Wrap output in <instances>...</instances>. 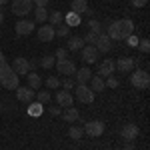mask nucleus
<instances>
[{
	"label": "nucleus",
	"mask_w": 150,
	"mask_h": 150,
	"mask_svg": "<svg viewBox=\"0 0 150 150\" xmlns=\"http://www.w3.org/2000/svg\"><path fill=\"white\" fill-rule=\"evenodd\" d=\"M130 34H134V22L130 18L114 20V22L108 24V28H106V36L110 40H126Z\"/></svg>",
	"instance_id": "obj_1"
},
{
	"label": "nucleus",
	"mask_w": 150,
	"mask_h": 150,
	"mask_svg": "<svg viewBox=\"0 0 150 150\" xmlns=\"http://www.w3.org/2000/svg\"><path fill=\"white\" fill-rule=\"evenodd\" d=\"M0 86H4L8 90H16L20 86V76L12 70L10 64H2L0 66Z\"/></svg>",
	"instance_id": "obj_2"
},
{
	"label": "nucleus",
	"mask_w": 150,
	"mask_h": 150,
	"mask_svg": "<svg viewBox=\"0 0 150 150\" xmlns=\"http://www.w3.org/2000/svg\"><path fill=\"white\" fill-rule=\"evenodd\" d=\"M130 84L134 86V88H138V90H146L150 86V76L146 70H132V74H130Z\"/></svg>",
	"instance_id": "obj_3"
},
{
	"label": "nucleus",
	"mask_w": 150,
	"mask_h": 150,
	"mask_svg": "<svg viewBox=\"0 0 150 150\" xmlns=\"http://www.w3.org/2000/svg\"><path fill=\"white\" fill-rule=\"evenodd\" d=\"M76 100L82 104H92L94 102V92L90 90L88 84H76V90H74Z\"/></svg>",
	"instance_id": "obj_4"
},
{
	"label": "nucleus",
	"mask_w": 150,
	"mask_h": 150,
	"mask_svg": "<svg viewBox=\"0 0 150 150\" xmlns=\"http://www.w3.org/2000/svg\"><path fill=\"white\" fill-rule=\"evenodd\" d=\"M34 10V4H32V0H12V12L16 14V16H26V14H30V12Z\"/></svg>",
	"instance_id": "obj_5"
},
{
	"label": "nucleus",
	"mask_w": 150,
	"mask_h": 150,
	"mask_svg": "<svg viewBox=\"0 0 150 150\" xmlns=\"http://www.w3.org/2000/svg\"><path fill=\"white\" fill-rule=\"evenodd\" d=\"M104 122L102 120H90V122H86L84 124V134H88V136H92V138H98V136H102L104 134Z\"/></svg>",
	"instance_id": "obj_6"
},
{
	"label": "nucleus",
	"mask_w": 150,
	"mask_h": 150,
	"mask_svg": "<svg viewBox=\"0 0 150 150\" xmlns=\"http://www.w3.org/2000/svg\"><path fill=\"white\" fill-rule=\"evenodd\" d=\"M54 66L58 68V72L62 74V76H74V72H76V64H74V60H56L54 62Z\"/></svg>",
	"instance_id": "obj_7"
},
{
	"label": "nucleus",
	"mask_w": 150,
	"mask_h": 150,
	"mask_svg": "<svg viewBox=\"0 0 150 150\" xmlns=\"http://www.w3.org/2000/svg\"><path fill=\"white\" fill-rule=\"evenodd\" d=\"M14 30H16V34L18 36H28V34H32L36 30V24L32 22V20H18L16 22V26H14Z\"/></svg>",
	"instance_id": "obj_8"
},
{
	"label": "nucleus",
	"mask_w": 150,
	"mask_h": 150,
	"mask_svg": "<svg viewBox=\"0 0 150 150\" xmlns=\"http://www.w3.org/2000/svg\"><path fill=\"white\" fill-rule=\"evenodd\" d=\"M12 70H14L18 76H26V74L30 72V60H26V58H22V56L14 58V62H12Z\"/></svg>",
	"instance_id": "obj_9"
},
{
	"label": "nucleus",
	"mask_w": 150,
	"mask_h": 150,
	"mask_svg": "<svg viewBox=\"0 0 150 150\" xmlns=\"http://www.w3.org/2000/svg\"><path fill=\"white\" fill-rule=\"evenodd\" d=\"M138 132H140V128H138V124H124L122 126V130H120V136L126 140V142H132V140H136L138 138Z\"/></svg>",
	"instance_id": "obj_10"
},
{
	"label": "nucleus",
	"mask_w": 150,
	"mask_h": 150,
	"mask_svg": "<svg viewBox=\"0 0 150 150\" xmlns=\"http://www.w3.org/2000/svg\"><path fill=\"white\" fill-rule=\"evenodd\" d=\"M116 64V70H120V72H132V70L136 68V58H130V56H126V58H118L114 62Z\"/></svg>",
	"instance_id": "obj_11"
},
{
	"label": "nucleus",
	"mask_w": 150,
	"mask_h": 150,
	"mask_svg": "<svg viewBox=\"0 0 150 150\" xmlns=\"http://www.w3.org/2000/svg\"><path fill=\"white\" fill-rule=\"evenodd\" d=\"M80 56H82V62H86V64H94L96 60H98V50L90 44H86V46L80 50Z\"/></svg>",
	"instance_id": "obj_12"
},
{
	"label": "nucleus",
	"mask_w": 150,
	"mask_h": 150,
	"mask_svg": "<svg viewBox=\"0 0 150 150\" xmlns=\"http://www.w3.org/2000/svg\"><path fill=\"white\" fill-rule=\"evenodd\" d=\"M36 34L38 38L42 40V42H50V40H54V26L52 24H42L40 28H36Z\"/></svg>",
	"instance_id": "obj_13"
},
{
	"label": "nucleus",
	"mask_w": 150,
	"mask_h": 150,
	"mask_svg": "<svg viewBox=\"0 0 150 150\" xmlns=\"http://www.w3.org/2000/svg\"><path fill=\"white\" fill-rule=\"evenodd\" d=\"M36 96V90H32L30 86H18L16 88V98L20 102H32Z\"/></svg>",
	"instance_id": "obj_14"
},
{
	"label": "nucleus",
	"mask_w": 150,
	"mask_h": 150,
	"mask_svg": "<svg viewBox=\"0 0 150 150\" xmlns=\"http://www.w3.org/2000/svg\"><path fill=\"white\" fill-rule=\"evenodd\" d=\"M56 104L62 108H70V106H74V96L70 94V90H60L56 92Z\"/></svg>",
	"instance_id": "obj_15"
},
{
	"label": "nucleus",
	"mask_w": 150,
	"mask_h": 150,
	"mask_svg": "<svg viewBox=\"0 0 150 150\" xmlns=\"http://www.w3.org/2000/svg\"><path fill=\"white\" fill-rule=\"evenodd\" d=\"M94 48L98 50V54H100V52H102V54H106V52H110V50H112V40H110V38L102 32V34L98 36V40H96Z\"/></svg>",
	"instance_id": "obj_16"
},
{
	"label": "nucleus",
	"mask_w": 150,
	"mask_h": 150,
	"mask_svg": "<svg viewBox=\"0 0 150 150\" xmlns=\"http://www.w3.org/2000/svg\"><path fill=\"white\" fill-rule=\"evenodd\" d=\"M74 76H76V84H88L90 78H92V70L88 68V66H84V68H76Z\"/></svg>",
	"instance_id": "obj_17"
},
{
	"label": "nucleus",
	"mask_w": 150,
	"mask_h": 150,
	"mask_svg": "<svg viewBox=\"0 0 150 150\" xmlns=\"http://www.w3.org/2000/svg\"><path fill=\"white\" fill-rule=\"evenodd\" d=\"M114 70H116L114 60H104L98 64V76H112Z\"/></svg>",
	"instance_id": "obj_18"
},
{
	"label": "nucleus",
	"mask_w": 150,
	"mask_h": 150,
	"mask_svg": "<svg viewBox=\"0 0 150 150\" xmlns=\"http://www.w3.org/2000/svg\"><path fill=\"white\" fill-rule=\"evenodd\" d=\"M70 8H72L74 14L82 16V14H86V12H88V2H86V0H72Z\"/></svg>",
	"instance_id": "obj_19"
},
{
	"label": "nucleus",
	"mask_w": 150,
	"mask_h": 150,
	"mask_svg": "<svg viewBox=\"0 0 150 150\" xmlns=\"http://www.w3.org/2000/svg\"><path fill=\"white\" fill-rule=\"evenodd\" d=\"M82 48H84V40H82L80 36H72V38H68V46H66L68 52H76V50H82Z\"/></svg>",
	"instance_id": "obj_20"
},
{
	"label": "nucleus",
	"mask_w": 150,
	"mask_h": 150,
	"mask_svg": "<svg viewBox=\"0 0 150 150\" xmlns=\"http://www.w3.org/2000/svg\"><path fill=\"white\" fill-rule=\"evenodd\" d=\"M104 88H106V84H104L102 76H92V78H90V90H92L94 94H96V92H102Z\"/></svg>",
	"instance_id": "obj_21"
},
{
	"label": "nucleus",
	"mask_w": 150,
	"mask_h": 150,
	"mask_svg": "<svg viewBox=\"0 0 150 150\" xmlns=\"http://www.w3.org/2000/svg\"><path fill=\"white\" fill-rule=\"evenodd\" d=\"M32 12H34V20L38 24H46V20H48V10L44 8V6H36Z\"/></svg>",
	"instance_id": "obj_22"
},
{
	"label": "nucleus",
	"mask_w": 150,
	"mask_h": 150,
	"mask_svg": "<svg viewBox=\"0 0 150 150\" xmlns=\"http://www.w3.org/2000/svg\"><path fill=\"white\" fill-rule=\"evenodd\" d=\"M26 80H28V86H30L32 90H38V88L42 86V78H40L36 72H28V74H26Z\"/></svg>",
	"instance_id": "obj_23"
},
{
	"label": "nucleus",
	"mask_w": 150,
	"mask_h": 150,
	"mask_svg": "<svg viewBox=\"0 0 150 150\" xmlns=\"http://www.w3.org/2000/svg\"><path fill=\"white\" fill-rule=\"evenodd\" d=\"M64 22V14H62V12H50V14H48V24H52V26H54V28H56V26H60V24Z\"/></svg>",
	"instance_id": "obj_24"
},
{
	"label": "nucleus",
	"mask_w": 150,
	"mask_h": 150,
	"mask_svg": "<svg viewBox=\"0 0 150 150\" xmlns=\"http://www.w3.org/2000/svg\"><path fill=\"white\" fill-rule=\"evenodd\" d=\"M62 118H64L66 122H76V120H80V112L70 106V108H66V112L62 114Z\"/></svg>",
	"instance_id": "obj_25"
},
{
	"label": "nucleus",
	"mask_w": 150,
	"mask_h": 150,
	"mask_svg": "<svg viewBox=\"0 0 150 150\" xmlns=\"http://www.w3.org/2000/svg\"><path fill=\"white\" fill-rule=\"evenodd\" d=\"M64 24L70 26V28H72V26H78V24H80V16L74 14V12H68V14L64 16Z\"/></svg>",
	"instance_id": "obj_26"
},
{
	"label": "nucleus",
	"mask_w": 150,
	"mask_h": 150,
	"mask_svg": "<svg viewBox=\"0 0 150 150\" xmlns=\"http://www.w3.org/2000/svg\"><path fill=\"white\" fill-rule=\"evenodd\" d=\"M54 34H56L58 38H68V36H70V26H66V24L62 22L60 26L54 28Z\"/></svg>",
	"instance_id": "obj_27"
},
{
	"label": "nucleus",
	"mask_w": 150,
	"mask_h": 150,
	"mask_svg": "<svg viewBox=\"0 0 150 150\" xmlns=\"http://www.w3.org/2000/svg\"><path fill=\"white\" fill-rule=\"evenodd\" d=\"M68 136L72 140H80L82 136H84V130H82L80 126H70V130H68Z\"/></svg>",
	"instance_id": "obj_28"
},
{
	"label": "nucleus",
	"mask_w": 150,
	"mask_h": 150,
	"mask_svg": "<svg viewBox=\"0 0 150 150\" xmlns=\"http://www.w3.org/2000/svg\"><path fill=\"white\" fill-rule=\"evenodd\" d=\"M42 110H44V108H42V104H40V102H34V104H30V106H28V114L34 116V118L42 114Z\"/></svg>",
	"instance_id": "obj_29"
},
{
	"label": "nucleus",
	"mask_w": 150,
	"mask_h": 150,
	"mask_svg": "<svg viewBox=\"0 0 150 150\" xmlns=\"http://www.w3.org/2000/svg\"><path fill=\"white\" fill-rule=\"evenodd\" d=\"M54 62H56V58L54 56H44L42 60H38V66H42V68H52L54 66Z\"/></svg>",
	"instance_id": "obj_30"
},
{
	"label": "nucleus",
	"mask_w": 150,
	"mask_h": 150,
	"mask_svg": "<svg viewBox=\"0 0 150 150\" xmlns=\"http://www.w3.org/2000/svg\"><path fill=\"white\" fill-rule=\"evenodd\" d=\"M88 30L90 32H96V34H102V24L98 22V20H94V18H90L88 20Z\"/></svg>",
	"instance_id": "obj_31"
},
{
	"label": "nucleus",
	"mask_w": 150,
	"mask_h": 150,
	"mask_svg": "<svg viewBox=\"0 0 150 150\" xmlns=\"http://www.w3.org/2000/svg\"><path fill=\"white\" fill-rule=\"evenodd\" d=\"M46 86L50 88V90L60 88V78H58V76H48V78H46Z\"/></svg>",
	"instance_id": "obj_32"
},
{
	"label": "nucleus",
	"mask_w": 150,
	"mask_h": 150,
	"mask_svg": "<svg viewBox=\"0 0 150 150\" xmlns=\"http://www.w3.org/2000/svg\"><path fill=\"white\" fill-rule=\"evenodd\" d=\"M98 36H100V34H96V32H90V30H88V34L84 36L82 40H84V44H90V46H94V44H96V40H98Z\"/></svg>",
	"instance_id": "obj_33"
},
{
	"label": "nucleus",
	"mask_w": 150,
	"mask_h": 150,
	"mask_svg": "<svg viewBox=\"0 0 150 150\" xmlns=\"http://www.w3.org/2000/svg\"><path fill=\"white\" fill-rule=\"evenodd\" d=\"M34 98H36V100H38L40 104H46V102H50V98H52V96H50V92L42 90V92H36V96H34Z\"/></svg>",
	"instance_id": "obj_34"
},
{
	"label": "nucleus",
	"mask_w": 150,
	"mask_h": 150,
	"mask_svg": "<svg viewBox=\"0 0 150 150\" xmlns=\"http://www.w3.org/2000/svg\"><path fill=\"white\" fill-rule=\"evenodd\" d=\"M136 48H140V52H144V54H146V52L150 50V40H148V38H142Z\"/></svg>",
	"instance_id": "obj_35"
},
{
	"label": "nucleus",
	"mask_w": 150,
	"mask_h": 150,
	"mask_svg": "<svg viewBox=\"0 0 150 150\" xmlns=\"http://www.w3.org/2000/svg\"><path fill=\"white\" fill-rule=\"evenodd\" d=\"M104 84H106V86H108V88H118V84H120V80H118V78H116V76H108V78H106V82H104Z\"/></svg>",
	"instance_id": "obj_36"
},
{
	"label": "nucleus",
	"mask_w": 150,
	"mask_h": 150,
	"mask_svg": "<svg viewBox=\"0 0 150 150\" xmlns=\"http://www.w3.org/2000/svg\"><path fill=\"white\" fill-rule=\"evenodd\" d=\"M54 58H56V60H66V58H68V50H66V48H58Z\"/></svg>",
	"instance_id": "obj_37"
},
{
	"label": "nucleus",
	"mask_w": 150,
	"mask_h": 150,
	"mask_svg": "<svg viewBox=\"0 0 150 150\" xmlns=\"http://www.w3.org/2000/svg\"><path fill=\"white\" fill-rule=\"evenodd\" d=\"M126 42H128V46H130V48H136L140 40H138V36H136V34H130V36L126 38Z\"/></svg>",
	"instance_id": "obj_38"
},
{
	"label": "nucleus",
	"mask_w": 150,
	"mask_h": 150,
	"mask_svg": "<svg viewBox=\"0 0 150 150\" xmlns=\"http://www.w3.org/2000/svg\"><path fill=\"white\" fill-rule=\"evenodd\" d=\"M60 86H62L64 90H72V88H74V82H72V78H66V80L60 82Z\"/></svg>",
	"instance_id": "obj_39"
},
{
	"label": "nucleus",
	"mask_w": 150,
	"mask_h": 150,
	"mask_svg": "<svg viewBox=\"0 0 150 150\" xmlns=\"http://www.w3.org/2000/svg\"><path fill=\"white\" fill-rule=\"evenodd\" d=\"M130 4H132L134 8H142V6L148 4V0H130Z\"/></svg>",
	"instance_id": "obj_40"
},
{
	"label": "nucleus",
	"mask_w": 150,
	"mask_h": 150,
	"mask_svg": "<svg viewBox=\"0 0 150 150\" xmlns=\"http://www.w3.org/2000/svg\"><path fill=\"white\" fill-rule=\"evenodd\" d=\"M48 2H50V0H32V4H36V6H44V8L48 6Z\"/></svg>",
	"instance_id": "obj_41"
},
{
	"label": "nucleus",
	"mask_w": 150,
	"mask_h": 150,
	"mask_svg": "<svg viewBox=\"0 0 150 150\" xmlns=\"http://www.w3.org/2000/svg\"><path fill=\"white\" fill-rule=\"evenodd\" d=\"M50 114H52V116H58V114H60V110H58V106H56V108H50Z\"/></svg>",
	"instance_id": "obj_42"
},
{
	"label": "nucleus",
	"mask_w": 150,
	"mask_h": 150,
	"mask_svg": "<svg viewBox=\"0 0 150 150\" xmlns=\"http://www.w3.org/2000/svg\"><path fill=\"white\" fill-rule=\"evenodd\" d=\"M2 64H6V58H4V52L0 50V66H2Z\"/></svg>",
	"instance_id": "obj_43"
},
{
	"label": "nucleus",
	"mask_w": 150,
	"mask_h": 150,
	"mask_svg": "<svg viewBox=\"0 0 150 150\" xmlns=\"http://www.w3.org/2000/svg\"><path fill=\"white\" fill-rule=\"evenodd\" d=\"M4 22V8H2V6H0V24Z\"/></svg>",
	"instance_id": "obj_44"
},
{
	"label": "nucleus",
	"mask_w": 150,
	"mask_h": 150,
	"mask_svg": "<svg viewBox=\"0 0 150 150\" xmlns=\"http://www.w3.org/2000/svg\"><path fill=\"white\" fill-rule=\"evenodd\" d=\"M124 150H134V144H132V142H128L126 146H124Z\"/></svg>",
	"instance_id": "obj_45"
},
{
	"label": "nucleus",
	"mask_w": 150,
	"mask_h": 150,
	"mask_svg": "<svg viewBox=\"0 0 150 150\" xmlns=\"http://www.w3.org/2000/svg\"><path fill=\"white\" fill-rule=\"evenodd\" d=\"M4 4H8V0H0V6H4Z\"/></svg>",
	"instance_id": "obj_46"
},
{
	"label": "nucleus",
	"mask_w": 150,
	"mask_h": 150,
	"mask_svg": "<svg viewBox=\"0 0 150 150\" xmlns=\"http://www.w3.org/2000/svg\"><path fill=\"white\" fill-rule=\"evenodd\" d=\"M0 92H2V86H0Z\"/></svg>",
	"instance_id": "obj_47"
},
{
	"label": "nucleus",
	"mask_w": 150,
	"mask_h": 150,
	"mask_svg": "<svg viewBox=\"0 0 150 150\" xmlns=\"http://www.w3.org/2000/svg\"><path fill=\"white\" fill-rule=\"evenodd\" d=\"M110 2H114V0H110Z\"/></svg>",
	"instance_id": "obj_48"
}]
</instances>
